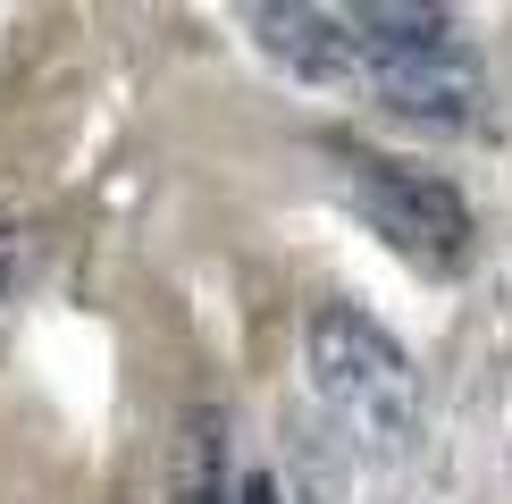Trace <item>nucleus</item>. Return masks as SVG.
Returning a JSON list of instances; mask_svg holds the SVG:
<instances>
[{"instance_id":"1","label":"nucleus","mask_w":512,"mask_h":504,"mask_svg":"<svg viewBox=\"0 0 512 504\" xmlns=\"http://www.w3.org/2000/svg\"><path fill=\"white\" fill-rule=\"evenodd\" d=\"M303 362H311V387H319V404H328V420L370 462H395L420 437V370H412V353H403L370 311L311 303Z\"/></svg>"},{"instance_id":"2","label":"nucleus","mask_w":512,"mask_h":504,"mask_svg":"<svg viewBox=\"0 0 512 504\" xmlns=\"http://www.w3.org/2000/svg\"><path fill=\"white\" fill-rule=\"evenodd\" d=\"M328 160H336V177H345L353 210L403 252V261L454 269L462 252H471V202L445 177H429V168H412V160H387V152H370V143H328Z\"/></svg>"},{"instance_id":"3","label":"nucleus","mask_w":512,"mask_h":504,"mask_svg":"<svg viewBox=\"0 0 512 504\" xmlns=\"http://www.w3.org/2000/svg\"><path fill=\"white\" fill-rule=\"evenodd\" d=\"M361 84L378 93V110H395V118H412V126H437V135L471 126L479 101H487V76H479V59L462 51V42L387 51V59H370V76H361Z\"/></svg>"},{"instance_id":"4","label":"nucleus","mask_w":512,"mask_h":504,"mask_svg":"<svg viewBox=\"0 0 512 504\" xmlns=\"http://www.w3.org/2000/svg\"><path fill=\"white\" fill-rule=\"evenodd\" d=\"M252 34H261V51L286 59L294 76L361 84V51H353V34H345L336 9H252Z\"/></svg>"},{"instance_id":"5","label":"nucleus","mask_w":512,"mask_h":504,"mask_svg":"<svg viewBox=\"0 0 512 504\" xmlns=\"http://www.w3.org/2000/svg\"><path fill=\"white\" fill-rule=\"evenodd\" d=\"M227 420L194 404L185 412V429H177V504H227Z\"/></svg>"},{"instance_id":"6","label":"nucleus","mask_w":512,"mask_h":504,"mask_svg":"<svg viewBox=\"0 0 512 504\" xmlns=\"http://www.w3.org/2000/svg\"><path fill=\"white\" fill-rule=\"evenodd\" d=\"M34 269V227H0V303H9V286Z\"/></svg>"},{"instance_id":"7","label":"nucleus","mask_w":512,"mask_h":504,"mask_svg":"<svg viewBox=\"0 0 512 504\" xmlns=\"http://www.w3.org/2000/svg\"><path fill=\"white\" fill-rule=\"evenodd\" d=\"M236 504H286V488H277L269 471H244V488H236Z\"/></svg>"}]
</instances>
